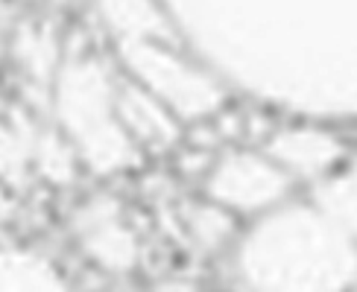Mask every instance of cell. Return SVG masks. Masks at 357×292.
Segmentation results:
<instances>
[{"mask_svg": "<svg viewBox=\"0 0 357 292\" xmlns=\"http://www.w3.org/2000/svg\"><path fill=\"white\" fill-rule=\"evenodd\" d=\"M354 225L310 196L278 204L246 234L237 254L249 292H343L354 281Z\"/></svg>", "mask_w": 357, "mask_h": 292, "instance_id": "cell-1", "label": "cell"}, {"mask_svg": "<svg viewBox=\"0 0 357 292\" xmlns=\"http://www.w3.org/2000/svg\"><path fill=\"white\" fill-rule=\"evenodd\" d=\"M117 76L102 56L65 53L50 88L53 126L70 149L79 167L91 175H117L141 164V149L129 140L114 108Z\"/></svg>", "mask_w": 357, "mask_h": 292, "instance_id": "cell-2", "label": "cell"}, {"mask_svg": "<svg viewBox=\"0 0 357 292\" xmlns=\"http://www.w3.org/2000/svg\"><path fill=\"white\" fill-rule=\"evenodd\" d=\"M126 79L138 82L185 123H199L222 108L226 91L199 65L176 50L173 41H126L117 44Z\"/></svg>", "mask_w": 357, "mask_h": 292, "instance_id": "cell-3", "label": "cell"}, {"mask_svg": "<svg viewBox=\"0 0 357 292\" xmlns=\"http://www.w3.org/2000/svg\"><path fill=\"white\" fill-rule=\"evenodd\" d=\"M293 179L261 149H226L205 170V199L231 216H264L284 204Z\"/></svg>", "mask_w": 357, "mask_h": 292, "instance_id": "cell-4", "label": "cell"}, {"mask_svg": "<svg viewBox=\"0 0 357 292\" xmlns=\"http://www.w3.org/2000/svg\"><path fill=\"white\" fill-rule=\"evenodd\" d=\"M70 234L79 252L102 272L126 275L141 263L138 231L129 225L123 202L100 193L70 213Z\"/></svg>", "mask_w": 357, "mask_h": 292, "instance_id": "cell-5", "label": "cell"}, {"mask_svg": "<svg viewBox=\"0 0 357 292\" xmlns=\"http://www.w3.org/2000/svg\"><path fill=\"white\" fill-rule=\"evenodd\" d=\"M261 152L284 170L293 181H319L331 175L346 155V146L334 131L317 126H284L264 140Z\"/></svg>", "mask_w": 357, "mask_h": 292, "instance_id": "cell-6", "label": "cell"}, {"mask_svg": "<svg viewBox=\"0 0 357 292\" xmlns=\"http://www.w3.org/2000/svg\"><path fill=\"white\" fill-rule=\"evenodd\" d=\"M114 108H117V120H121L123 131L141 152H167L185 135L182 120L165 102L126 76L117 79Z\"/></svg>", "mask_w": 357, "mask_h": 292, "instance_id": "cell-7", "label": "cell"}, {"mask_svg": "<svg viewBox=\"0 0 357 292\" xmlns=\"http://www.w3.org/2000/svg\"><path fill=\"white\" fill-rule=\"evenodd\" d=\"M9 56L26 85V94L36 99H47L59 65L65 58L59 26L50 18H33L18 24L9 41Z\"/></svg>", "mask_w": 357, "mask_h": 292, "instance_id": "cell-8", "label": "cell"}, {"mask_svg": "<svg viewBox=\"0 0 357 292\" xmlns=\"http://www.w3.org/2000/svg\"><path fill=\"white\" fill-rule=\"evenodd\" d=\"M100 21L114 44L173 41V26L155 0H97Z\"/></svg>", "mask_w": 357, "mask_h": 292, "instance_id": "cell-9", "label": "cell"}, {"mask_svg": "<svg viewBox=\"0 0 357 292\" xmlns=\"http://www.w3.org/2000/svg\"><path fill=\"white\" fill-rule=\"evenodd\" d=\"M38 123L24 106H9L0 117V181L9 190H24L33 179V146Z\"/></svg>", "mask_w": 357, "mask_h": 292, "instance_id": "cell-10", "label": "cell"}, {"mask_svg": "<svg viewBox=\"0 0 357 292\" xmlns=\"http://www.w3.org/2000/svg\"><path fill=\"white\" fill-rule=\"evenodd\" d=\"M77 152L70 149V143L59 135L56 126H38L36 146H33V175L44 179L53 187H68L77 181L79 172Z\"/></svg>", "mask_w": 357, "mask_h": 292, "instance_id": "cell-11", "label": "cell"}, {"mask_svg": "<svg viewBox=\"0 0 357 292\" xmlns=\"http://www.w3.org/2000/svg\"><path fill=\"white\" fill-rule=\"evenodd\" d=\"M231 222H234V216L211 202L193 204L188 211V228L193 234V240H197L202 248H220L231 237V228H234Z\"/></svg>", "mask_w": 357, "mask_h": 292, "instance_id": "cell-12", "label": "cell"}, {"mask_svg": "<svg viewBox=\"0 0 357 292\" xmlns=\"http://www.w3.org/2000/svg\"><path fill=\"white\" fill-rule=\"evenodd\" d=\"M0 292H21V257L0 252Z\"/></svg>", "mask_w": 357, "mask_h": 292, "instance_id": "cell-13", "label": "cell"}, {"mask_svg": "<svg viewBox=\"0 0 357 292\" xmlns=\"http://www.w3.org/2000/svg\"><path fill=\"white\" fill-rule=\"evenodd\" d=\"M12 211V193L3 187V181H0V219H6Z\"/></svg>", "mask_w": 357, "mask_h": 292, "instance_id": "cell-14", "label": "cell"}, {"mask_svg": "<svg viewBox=\"0 0 357 292\" xmlns=\"http://www.w3.org/2000/svg\"><path fill=\"white\" fill-rule=\"evenodd\" d=\"M6 24H9V6H6V0H0V35H3Z\"/></svg>", "mask_w": 357, "mask_h": 292, "instance_id": "cell-15", "label": "cell"}, {"mask_svg": "<svg viewBox=\"0 0 357 292\" xmlns=\"http://www.w3.org/2000/svg\"><path fill=\"white\" fill-rule=\"evenodd\" d=\"M6 108H9V106H6V97H3V88H0V117H3V114H6Z\"/></svg>", "mask_w": 357, "mask_h": 292, "instance_id": "cell-16", "label": "cell"}]
</instances>
